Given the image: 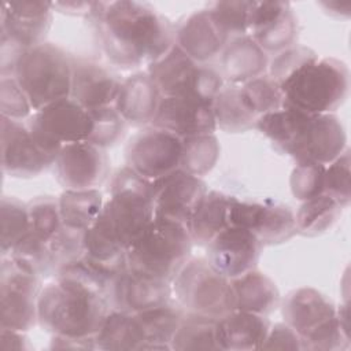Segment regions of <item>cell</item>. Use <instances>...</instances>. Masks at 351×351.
<instances>
[{
	"mask_svg": "<svg viewBox=\"0 0 351 351\" xmlns=\"http://www.w3.org/2000/svg\"><path fill=\"white\" fill-rule=\"evenodd\" d=\"M93 23L106 59L121 70L148 67L176 44L174 25L148 3L106 1Z\"/></svg>",
	"mask_w": 351,
	"mask_h": 351,
	"instance_id": "6da1fadb",
	"label": "cell"
},
{
	"mask_svg": "<svg viewBox=\"0 0 351 351\" xmlns=\"http://www.w3.org/2000/svg\"><path fill=\"white\" fill-rule=\"evenodd\" d=\"M255 128L296 163L328 165L347 148L346 130L335 114H307L281 107L262 115Z\"/></svg>",
	"mask_w": 351,
	"mask_h": 351,
	"instance_id": "7a4b0ae2",
	"label": "cell"
},
{
	"mask_svg": "<svg viewBox=\"0 0 351 351\" xmlns=\"http://www.w3.org/2000/svg\"><path fill=\"white\" fill-rule=\"evenodd\" d=\"M110 310L107 298L78 282L55 278L41 288L37 319L52 336L85 339L96 336Z\"/></svg>",
	"mask_w": 351,
	"mask_h": 351,
	"instance_id": "3957f363",
	"label": "cell"
},
{
	"mask_svg": "<svg viewBox=\"0 0 351 351\" xmlns=\"http://www.w3.org/2000/svg\"><path fill=\"white\" fill-rule=\"evenodd\" d=\"M282 317L302 339L303 350L336 351L350 346L347 310L336 308L319 291L303 287L282 302Z\"/></svg>",
	"mask_w": 351,
	"mask_h": 351,
	"instance_id": "277c9868",
	"label": "cell"
},
{
	"mask_svg": "<svg viewBox=\"0 0 351 351\" xmlns=\"http://www.w3.org/2000/svg\"><path fill=\"white\" fill-rule=\"evenodd\" d=\"M152 221V181L125 165L111 177L110 197L95 223L128 250Z\"/></svg>",
	"mask_w": 351,
	"mask_h": 351,
	"instance_id": "5b68a950",
	"label": "cell"
},
{
	"mask_svg": "<svg viewBox=\"0 0 351 351\" xmlns=\"http://www.w3.org/2000/svg\"><path fill=\"white\" fill-rule=\"evenodd\" d=\"M278 85L282 107L307 114H335L348 96L350 71L347 64L336 58H318Z\"/></svg>",
	"mask_w": 351,
	"mask_h": 351,
	"instance_id": "8992f818",
	"label": "cell"
},
{
	"mask_svg": "<svg viewBox=\"0 0 351 351\" xmlns=\"http://www.w3.org/2000/svg\"><path fill=\"white\" fill-rule=\"evenodd\" d=\"M192 244L185 225L173 219L154 218L128 247V269L171 282L191 258Z\"/></svg>",
	"mask_w": 351,
	"mask_h": 351,
	"instance_id": "52a82bcc",
	"label": "cell"
},
{
	"mask_svg": "<svg viewBox=\"0 0 351 351\" xmlns=\"http://www.w3.org/2000/svg\"><path fill=\"white\" fill-rule=\"evenodd\" d=\"M71 74V55L45 41L19 56L12 75L33 111H37L52 101L70 97Z\"/></svg>",
	"mask_w": 351,
	"mask_h": 351,
	"instance_id": "ba28073f",
	"label": "cell"
},
{
	"mask_svg": "<svg viewBox=\"0 0 351 351\" xmlns=\"http://www.w3.org/2000/svg\"><path fill=\"white\" fill-rule=\"evenodd\" d=\"M171 292L185 313L219 319L234 310L230 280L215 270L207 258H189L171 281Z\"/></svg>",
	"mask_w": 351,
	"mask_h": 351,
	"instance_id": "9c48e42d",
	"label": "cell"
},
{
	"mask_svg": "<svg viewBox=\"0 0 351 351\" xmlns=\"http://www.w3.org/2000/svg\"><path fill=\"white\" fill-rule=\"evenodd\" d=\"M147 73L162 96H195L211 104L225 85L219 70L193 60L177 44L151 63Z\"/></svg>",
	"mask_w": 351,
	"mask_h": 351,
	"instance_id": "30bf717a",
	"label": "cell"
},
{
	"mask_svg": "<svg viewBox=\"0 0 351 351\" xmlns=\"http://www.w3.org/2000/svg\"><path fill=\"white\" fill-rule=\"evenodd\" d=\"M52 4L47 1H3L0 10V59L14 63L45 43L52 25Z\"/></svg>",
	"mask_w": 351,
	"mask_h": 351,
	"instance_id": "8fae6325",
	"label": "cell"
},
{
	"mask_svg": "<svg viewBox=\"0 0 351 351\" xmlns=\"http://www.w3.org/2000/svg\"><path fill=\"white\" fill-rule=\"evenodd\" d=\"M26 125L44 149L58 155L66 144L86 141L93 122L89 110L64 97L33 111Z\"/></svg>",
	"mask_w": 351,
	"mask_h": 351,
	"instance_id": "7c38bea8",
	"label": "cell"
},
{
	"mask_svg": "<svg viewBox=\"0 0 351 351\" xmlns=\"http://www.w3.org/2000/svg\"><path fill=\"white\" fill-rule=\"evenodd\" d=\"M40 277L14 259L1 258L0 266V328L27 332L37 322Z\"/></svg>",
	"mask_w": 351,
	"mask_h": 351,
	"instance_id": "4fadbf2b",
	"label": "cell"
},
{
	"mask_svg": "<svg viewBox=\"0 0 351 351\" xmlns=\"http://www.w3.org/2000/svg\"><path fill=\"white\" fill-rule=\"evenodd\" d=\"M181 151L180 137L149 125L126 144L125 162L141 177L155 181L180 169Z\"/></svg>",
	"mask_w": 351,
	"mask_h": 351,
	"instance_id": "5bb4252c",
	"label": "cell"
},
{
	"mask_svg": "<svg viewBox=\"0 0 351 351\" xmlns=\"http://www.w3.org/2000/svg\"><path fill=\"white\" fill-rule=\"evenodd\" d=\"M53 165L64 191L97 189L110 176L107 151L88 141L63 145Z\"/></svg>",
	"mask_w": 351,
	"mask_h": 351,
	"instance_id": "9a60e30c",
	"label": "cell"
},
{
	"mask_svg": "<svg viewBox=\"0 0 351 351\" xmlns=\"http://www.w3.org/2000/svg\"><path fill=\"white\" fill-rule=\"evenodd\" d=\"M229 223L250 230L262 245L281 244L296 234L293 211L271 202H243L236 197L229 210Z\"/></svg>",
	"mask_w": 351,
	"mask_h": 351,
	"instance_id": "2e32d148",
	"label": "cell"
},
{
	"mask_svg": "<svg viewBox=\"0 0 351 351\" xmlns=\"http://www.w3.org/2000/svg\"><path fill=\"white\" fill-rule=\"evenodd\" d=\"M56 156L37 143L26 123L1 117V169L5 174L36 177L53 165Z\"/></svg>",
	"mask_w": 351,
	"mask_h": 351,
	"instance_id": "e0dca14e",
	"label": "cell"
},
{
	"mask_svg": "<svg viewBox=\"0 0 351 351\" xmlns=\"http://www.w3.org/2000/svg\"><path fill=\"white\" fill-rule=\"evenodd\" d=\"M207 191L200 177L181 169L152 181L154 218L173 219L188 228L193 211Z\"/></svg>",
	"mask_w": 351,
	"mask_h": 351,
	"instance_id": "ac0fdd59",
	"label": "cell"
},
{
	"mask_svg": "<svg viewBox=\"0 0 351 351\" xmlns=\"http://www.w3.org/2000/svg\"><path fill=\"white\" fill-rule=\"evenodd\" d=\"M248 36L266 52L278 53L298 38V19L288 1H254Z\"/></svg>",
	"mask_w": 351,
	"mask_h": 351,
	"instance_id": "d6986e66",
	"label": "cell"
},
{
	"mask_svg": "<svg viewBox=\"0 0 351 351\" xmlns=\"http://www.w3.org/2000/svg\"><path fill=\"white\" fill-rule=\"evenodd\" d=\"M151 126L163 129L180 138L213 134L217 130L211 103L195 96H162Z\"/></svg>",
	"mask_w": 351,
	"mask_h": 351,
	"instance_id": "ffe728a7",
	"label": "cell"
},
{
	"mask_svg": "<svg viewBox=\"0 0 351 351\" xmlns=\"http://www.w3.org/2000/svg\"><path fill=\"white\" fill-rule=\"evenodd\" d=\"M262 243L250 230L229 226L207 245V259L229 280L256 269Z\"/></svg>",
	"mask_w": 351,
	"mask_h": 351,
	"instance_id": "44dd1931",
	"label": "cell"
},
{
	"mask_svg": "<svg viewBox=\"0 0 351 351\" xmlns=\"http://www.w3.org/2000/svg\"><path fill=\"white\" fill-rule=\"evenodd\" d=\"M173 300L171 282L125 269L110 285L108 303L112 310L138 313Z\"/></svg>",
	"mask_w": 351,
	"mask_h": 351,
	"instance_id": "7402d4cb",
	"label": "cell"
},
{
	"mask_svg": "<svg viewBox=\"0 0 351 351\" xmlns=\"http://www.w3.org/2000/svg\"><path fill=\"white\" fill-rule=\"evenodd\" d=\"M70 97L86 110L114 106L122 80L107 66L84 56L71 55Z\"/></svg>",
	"mask_w": 351,
	"mask_h": 351,
	"instance_id": "603a6c76",
	"label": "cell"
},
{
	"mask_svg": "<svg viewBox=\"0 0 351 351\" xmlns=\"http://www.w3.org/2000/svg\"><path fill=\"white\" fill-rule=\"evenodd\" d=\"M230 38L210 7L195 11L176 27V44L199 63L221 55Z\"/></svg>",
	"mask_w": 351,
	"mask_h": 351,
	"instance_id": "cb8c5ba5",
	"label": "cell"
},
{
	"mask_svg": "<svg viewBox=\"0 0 351 351\" xmlns=\"http://www.w3.org/2000/svg\"><path fill=\"white\" fill-rule=\"evenodd\" d=\"M162 93L147 71H137L123 78L114 107L128 125H151L158 111Z\"/></svg>",
	"mask_w": 351,
	"mask_h": 351,
	"instance_id": "d4e9b609",
	"label": "cell"
},
{
	"mask_svg": "<svg viewBox=\"0 0 351 351\" xmlns=\"http://www.w3.org/2000/svg\"><path fill=\"white\" fill-rule=\"evenodd\" d=\"M219 73L225 84L241 85L267 73V53L251 36L232 37L219 58Z\"/></svg>",
	"mask_w": 351,
	"mask_h": 351,
	"instance_id": "484cf974",
	"label": "cell"
},
{
	"mask_svg": "<svg viewBox=\"0 0 351 351\" xmlns=\"http://www.w3.org/2000/svg\"><path fill=\"white\" fill-rule=\"evenodd\" d=\"M269 329L270 321L266 315L233 310L217 322V340L219 350H262Z\"/></svg>",
	"mask_w": 351,
	"mask_h": 351,
	"instance_id": "4316f807",
	"label": "cell"
},
{
	"mask_svg": "<svg viewBox=\"0 0 351 351\" xmlns=\"http://www.w3.org/2000/svg\"><path fill=\"white\" fill-rule=\"evenodd\" d=\"M234 200V196L223 192H206L188 223V230L195 244L208 245L221 232L230 226L229 210Z\"/></svg>",
	"mask_w": 351,
	"mask_h": 351,
	"instance_id": "83f0119b",
	"label": "cell"
},
{
	"mask_svg": "<svg viewBox=\"0 0 351 351\" xmlns=\"http://www.w3.org/2000/svg\"><path fill=\"white\" fill-rule=\"evenodd\" d=\"M230 284L234 293V310L267 317L280 304L277 285L256 269L230 280Z\"/></svg>",
	"mask_w": 351,
	"mask_h": 351,
	"instance_id": "f1b7e54d",
	"label": "cell"
},
{
	"mask_svg": "<svg viewBox=\"0 0 351 351\" xmlns=\"http://www.w3.org/2000/svg\"><path fill=\"white\" fill-rule=\"evenodd\" d=\"M133 314L143 332V350H171V340L185 314L176 300Z\"/></svg>",
	"mask_w": 351,
	"mask_h": 351,
	"instance_id": "f546056e",
	"label": "cell"
},
{
	"mask_svg": "<svg viewBox=\"0 0 351 351\" xmlns=\"http://www.w3.org/2000/svg\"><path fill=\"white\" fill-rule=\"evenodd\" d=\"M58 200L63 228L81 234L96 222L104 206L99 189L63 191Z\"/></svg>",
	"mask_w": 351,
	"mask_h": 351,
	"instance_id": "4dcf8cb0",
	"label": "cell"
},
{
	"mask_svg": "<svg viewBox=\"0 0 351 351\" xmlns=\"http://www.w3.org/2000/svg\"><path fill=\"white\" fill-rule=\"evenodd\" d=\"M95 339L100 350L130 351L144 347L143 332L136 315L112 308L107 313Z\"/></svg>",
	"mask_w": 351,
	"mask_h": 351,
	"instance_id": "1f68e13d",
	"label": "cell"
},
{
	"mask_svg": "<svg viewBox=\"0 0 351 351\" xmlns=\"http://www.w3.org/2000/svg\"><path fill=\"white\" fill-rule=\"evenodd\" d=\"M217 129L226 133H241L255 128L258 118L250 111L241 96L240 85L225 84L213 100Z\"/></svg>",
	"mask_w": 351,
	"mask_h": 351,
	"instance_id": "d6a6232c",
	"label": "cell"
},
{
	"mask_svg": "<svg viewBox=\"0 0 351 351\" xmlns=\"http://www.w3.org/2000/svg\"><path fill=\"white\" fill-rule=\"evenodd\" d=\"M341 210L343 207L325 193L302 202L295 214L296 233L313 237L329 230L340 218Z\"/></svg>",
	"mask_w": 351,
	"mask_h": 351,
	"instance_id": "836d02e7",
	"label": "cell"
},
{
	"mask_svg": "<svg viewBox=\"0 0 351 351\" xmlns=\"http://www.w3.org/2000/svg\"><path fill=\"white\" fill-rule=\"evenodd\" d=\"M217 318L185 313L171 340V350H219Z\"/></svg>",
	"mask_w": 351,
	"mask_h": 351,
	"instance_id": "e575fe53",
	"label": "cell"
},
{
	"mask_svg": "<svg viewBox=\"0 0 351 351\" xmlns=\"http://www.w3.org/2000/svg\"><path fill=\"white\" fill-rule=\"evenodd\" d=\"M181 170L202 178L214 169L221 152L218 138L214 133L189 136L181 138Z\"/></svg>",
	"mask_w": 351,
	"mask_h": 351,
	"instance_id": "d590c367",
	"label": "cell"
},
{
	"mask_svg": "<svg viewBox=\"0 0 351 351\" xmlns=\"http://www.w3.org/2000/svg\"><path fill=\"white\" fill-rule=\"evenodd\" d=\"M0 251L1 258H5L30 232L27 203H23L14 196H3L0 206Z\"/></svg>",
	"mask_w": 351,
	"mask_h": 351,
	"instance_id": "8d00e7d4",
	"label": "cell"
},
{
	"mask_svg": "<svg viewBox=\"0 0 351 351\" xmlns=\"http://www.w3.org/2000/svg\"><path fill=\"white\" fill-rule=\"evenodd\" d=\"M8 258L14 259L22 267L40 278L56 276L58 273V267L48 243L36 237L32 232H29L11 250Z\"/></svg>",
	"mask_w": 351,
	"mask_h": 351,
	"instance_id": "74e56055",
	"label": "cell"
},
{
	"mask_svg": "<svg viewBox=\"0 0 351 351\" xmlns=\"http://www.w3.org/2000/svg\"><path fill=\"white\" fill-rule=\"evenodd\" d=\"M240 90L244 103L258 119L262 115L282 107V93L280 85L267 73L241 84Z\"/></svg>",
	"mask_w": 351,
	"mask_h": 351,
	"instance_id": "f35d334b",
	"label": "cell"
},
{
	"mask_svg": "<svg viewBox=\"0 0 351 351\" xmlns=\"http://www.w3.org/2000/svg\"><path fill=\"white\" fill-rule=\"evenodd\" d=\"M27 211L30 219V232L36 237L49 244V241L63 228L58 197L49 195L36 196L27 202Z\"/></svg>",
	"mask_w": 351,
	"mask_h": 351,
	"instance_id": "ab89813d",
	"label": "cell"
},
{
	"mask_svg": "<svg viewBox=\"0 0 351 351\" xmlns=\"http://www.w3.org/2000/svg\"><path fill=\"white\" fill-rule=\"evenodd\" d=\"M89 112L93 126L86 140L88 143L107 149L108 147H114L123 138L128 123L114 106L89 110Z\"/></svg>",
	"mask_w": 351,
	"mask_h": 351,
	"instance_id": "60d3db41",
	"label": "cell"
},
{
	"mask_svg": "<svg viewBox=\"0 0 351 351\" xmlns=\"http://www.w3.org/2000/svg\"><path fill=\"white\" fill-rule=\"evenodd\" d=\"M325 167L326 165L313 162L296 163L289 178L292 195L300 202L322 195L325 191Z\"/></svg>",
	"mask_w": 351,
	"mask_h": 351,
	"instance_id": "b9f144b4",
	"label": "cell"
},
{
	"mask_svg": "<svg viewBox=\"0 0 351 351\" xmlns=\"http://www.w3.org/2000/svg\"><path fill=\"white\" fill-rule=\"evenodd\" d=\"M325 195L335 199L343 208L350 204V149L346 148L325 167Z\"/></svg>",
	"mask_w": 351,
	"mask_h": 351,
	"instance_id": "7bdbcfd3",
	"label": "cell"
},
{
	"mask_svg": "<svg viewBox=\"0 0 351 351\" xmlns=\"http://www.w3.org/2000/svg\"><path fill=\"white\" fill-rule=\"evenodd\" d=\"M254 1H217L210 8L230 37L250 33V18Z\"/></svg>",
	"mask_w": 351,
	"mask_h": 351,
	"instance_id": "ee69618b",
	"label": "cell"
},
{
	"mask_svg": "<svg viewBox=\"0 0 351 351\" xmlns=\"http://www.w3.org/2000/svg\"><path fill=\"white\" fill-rule=\"evenodd\" d=\"M318 59V55L314 49L295 44L278 53L274 55L271 60H269L267 66V74L277 81L278 84L282 82L287 77H289L293 71L300 69L308 62H313Z\"/></svg>",
	"mask_w": 351,
	"mask_h": 351,
	"instance_id": "f6af8a7d",
	"label": "cell"
},
{
	"mask_svg": "<svg viewBox=\"0 0 351 351\" xmlns=\"http://www.w3.org/2000/svg\"><path fill=\"white\" fill-rule=\"evenodd\" d=\"M0 111L1 117L23 121L33 114L30 101L14 75L0 78Z\"/></svg>",
	"mask_w": 351,
	"mask_h": 351,
	"instance_id": "bcb514c9",
	"label": "cell"
},
{
	"mask_svg": "<svg viewBox=\"0 0 351 351\" xmlns=\"http://www.w3.org/2000/svg\"><path fill=\"white\" fill-rule=\"evenodd\" d=\"M262 350H303L300 336L285 322L270 325Z\"/></svg>",
	"mask_w": 351,
	"mask_h": 351,
	"instance_id": "7dc6e473",
	"label": "cell"
},
{
	"mask_svg": "<svg viewBox=\"0 0 351 351\" xmlns=\"http://www.w3.org/2000/svg\"><path fill=\"white\" fill-rule=\"evenodd\" d=\"M51 4L52 10L55 11L70 15L88 16V19L95 22L104 10L106 1H56Z\"/></svg>",
	"mask_w": 351,
	"mask_h": 351,
	"instance_id": "c3c4849f",
	"label": "cell"
},
{
	"mask_svg": "<svg viewBox=\"0 0 351 351\" xmlns=\"http://www.w3.org/2000/svg\"><path fill=\"white\" fill-rule=\"evenodd\" d=\"M23 333L25 332L0 328V348L3 351H8V350H30L32 346L29 344V340H27V337Z\"/></svg>",
	"mask_w": 351,
	"mask_h": 351,
	"instance_id": "681fc988",
	"label": "cell"
},
{
	"mask_svg": "<svg viewBox=\"0 0 351 351\" xmlns=\"http://www.w3.org/2000/svg\"><path fill=\"white\" fill-rule=\"evenodd\" d=\"M51 348H70V350H95L96 339L95 337H85V339H74V337H62V336H52Z\"/></svg>",
	"mask_w": 351,
	"mask_h": 351,
	"instance_id": "f907efd6",
	"label": "cell"
}]
</instances>
